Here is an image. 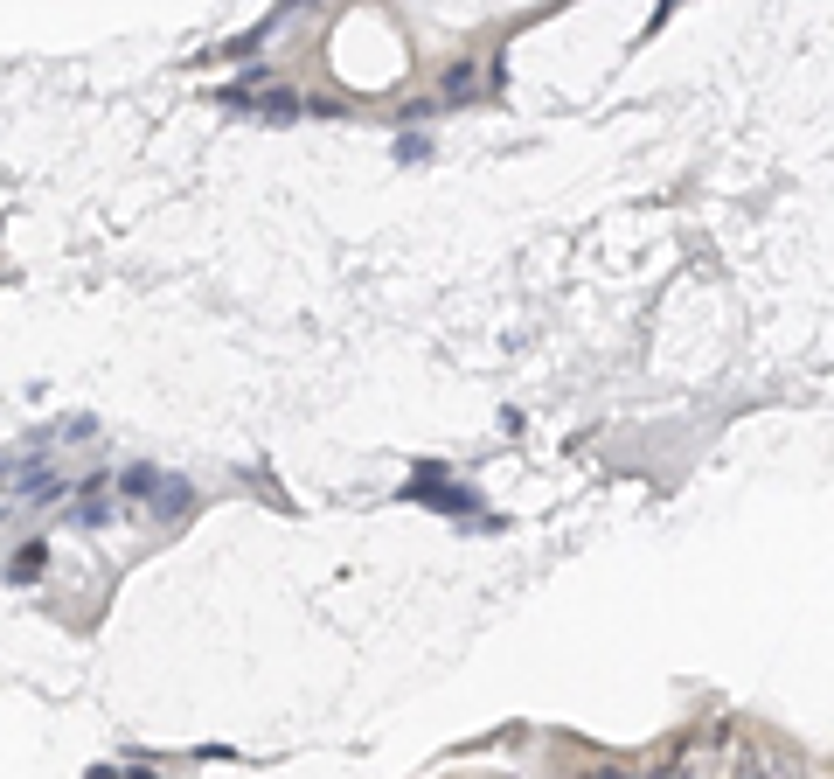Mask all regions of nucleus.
<instances>
[{
  "label": "nucleus",
  "instance_id": "nucleus-1",
  "mask_svg": "<svg viewBox=\"0 0 834 779\" xmlns=\"http://www.w3.org/2000/svg\"><path fill=\"white\" fill-rule=\"evenodd\" d=\"M584 779H619V773H584Z\"/></svg>",
  "mask_w": 834,
  "mask_h": 779
}]
</instances>
